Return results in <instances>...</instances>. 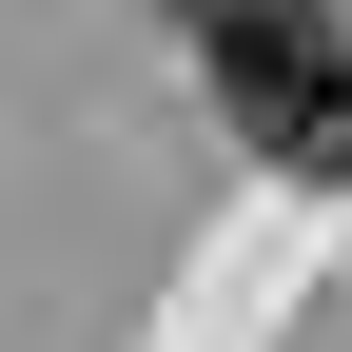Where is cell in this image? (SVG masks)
Returning a JSON list of instances; mask_svg holds the SVG:
<instances>
[{
    "instance_id": "6da1fadb",
    "label": "cell",
    "mask_w": 352,
    "mask_h": 352,
    "mask_svg": "<svg viewBox=\"0 0 352 352\" xmlns=\"http://www.w3.org/2000/svg\"><path fill=\"white\" fill-rule=\"evenodd\" d=\"M196 78H215V118L274 176H352V20H314V0H215Z\"/></svg>"
},
{
    "instance_id": "7a4b0ae2",
    "label": "cell",
    "mask_w": 352,
    "mask_h": 352,
    "mask_svg": "<svg viewBox=\"0 0 352 352\" xmlns=\"http://www.w3.org/2000/svg\"><path fill=\"white\" fill-rule=\"evenodd\" d=\"M176 20H215V0H176Z\"/></svg>"
}]
</instances>
